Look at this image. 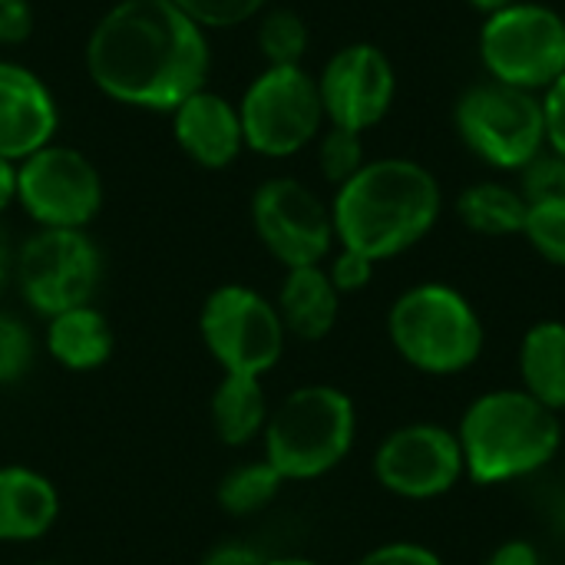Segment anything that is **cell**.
Returning a JSON list of instances; mask_svg holds the SVG:
<instances>
[{
	"label": "cell",
	"mask_w": 565,
	"mask_h": 565,
	"mask_svg": "<svg viewBox=\"0 0 565 565\" xmlns=\"http://www.w3.org/2000/svg\"><path fill=\"white\" fill-rule=\"evenodd\" d=\"M86 70L116 103L175 109L205 83L209 40L172 0H122L89 33Z\"/></svg>",
	"instance_id": "1"
},
{
	"label": "cell",
	"mask_w": 565,
	"mask_h": 565,
	"mask_svg": "<svg viewBox=\"0 0 565 565\" xmlns=\"http://www.w3.org/2000/svg\"><path fill=\"white\" fill-rule=\"evenodd\" d=\"M444 212L437 175L401 156L364 162V169L338 185L331 202L334 238L341 248L374 262L397 258L420 245Z\"/></svg>",
	"instance_id": "2"
},
{
	"label": "cell",
	"mask_w": 565,
	"mask_h": 565,
	"mask_svg": "<svg viewBox=\"0 0 565 565\" xmlns=\"http://www.w3.org/2000/svg\"><path fill=\"white\" fill-rule=\"evenodd\" d=\"M454 430L467 480L477 487L536 477L563 450V417L523 387H497L473 397Z\"/></svg>",
	"instance_id": "3"
},
{
	"label": "cell",
	"mask_w": 565,
	"mask_h": 565,
	"mask_svg": "<svg viewBox=\"0 0 565 565\" xmlns=\"http://www.w3.org/2000/svg\"><path fill=\"white\" fill-rule=\"evenodd\" d=\"M387 338L407 367L430 377L467 374L487 351V324L477 305L444 281L401 291L387 311Z\"/></svg>",
	"instance_id": "4"
},
{
	"label": "cell",
	"mask_w": 565,
	"mask_h": 565,
	"mask_svg": "<svg viewBox=\"0 0 565 565\" xmlns=\"http://www.w3.org/2000/svg\"><path fill=\"white\" fill-rule=\"evenodd\" d=\"M358 440V407L334 384H301L285 394L265 424V460L285 483L321 480L338 470Z\"/></svg>",
	"instance_id": "5"
},
{
	"label": "cell",
	"mask_w": 565,
	"mask_h": 565,
	"mask_svg": "<svg viewBox=\"0 0 565 565\" xmlns=\"http://www.w3.org/2000/svg\"><path fill=\"white\" fill-rule=\"evenodd\" d=\"M463 146L500 172L526 169L546 149L543 96L497 79L470 86L454 109Z\"/></svg>",
	"instance_id": "6"
},
{
	"label": "cell",
	"mask_w": 565,
	"mask_h": 565,
	"mask_svg": "<svg viewBox=\"0 0 565 565\" xmlns=\"http://www.w3.org/2000/svg\"><path fill=\"white\" fill-rule=\"evenodd\" d=\"M480 60L490 79L543 96L565 73L563 13L533 0L490 13L480 30Z\"/></svg>",
	"instance_id": "7"
},
{
	"label": "cell",
	"mask_w": 565,
	"mask_h": 565,
	"mask_svg": "<svg viewBox=\"0 0 565 565\" xmlns=\"http://www.w3.org/2000/svg\"><path fill=\"white\" fill-rule=\"evenodd\" d=\"M199 334L222 374L245 377L275 371L288 344L275 301L248 285L215 288L199 311Z\"/></svg>",
	"instance_id": "8"
},
{
	"label": "cell",
	"mask_w": 565,
	"mask_h": 565,
	"mask_svg": "<svg viewBox=\"0 0 565 565\" xmlns=\"http://www.w3.org/2000/svg\"><path fill=\"white\" fill-rule=\"evenodd\" d=\"M13 278L23 301L36 315L53 318L93 305L103 281V255L83 228H40L20 245Z\"/></svg>",
	"instance_id": "9"
},
{
	"label": "cell",
	"mask_w": 565,
	"mask_h": 565,
	"mask_svg": "<svg viewBox=\"0 0 565 565\" xmlns=\"http://www.w3.org/2000/svg\"><path fill=\"white\" fill-rule=\"evenodd\" d=\"M238 119L248 149L271 159L295 156L324 126L318 79L305 66H268L245 89Z\"/></svg>",
	"instance_id": "10"
},
{
	"label": "cell",
	"mask_w": 565,
	"mask_h": 565,
	"mask_svg": "<svg viewBox=\"0 0 565 565\" xmlns=\"http://www.w3.org/2000/svg\"><path fill=\"white\" fill-rule=\"evenodd\" d=\"M371 473L377 487L407 503H430L460 487L467 477L463 450L454 427L411 420L394 427L374 450Z\"/></svg>",
	"instance_id": "11"
},
{
	"label": "cell",
	"mask_w": 565,
	"mask_h": 565,
	"mask_svg": "<svg viewBox=\"0 0 565 565\" xmlns=\"http://www.w3.org/2000/svg\"><path fill=\"white\" fill-rule=\"evenodd\" d=\"M17 202L40 228H86L103 209V179L79 149L50 142L17 166Z\"/></svg>",
	"instance_id": "12"
},
{
	"label": "cell",
	"mask_w": 565,
	"mask_h": 565,
	"mask_svg": "<svg viewBox=\"0 0 565 565\" xmlns=\"http://www.w3.org/2000/svg\"><path fill=\"white\" fill-rule=\"evenodd\" d=\"M252 225L275 262L288 268L324 265L334 238L331 205L298 179H268L252 199Z\"/></svg>",
	"instance_id": "13"
},
{
	"label": "cell",
	"mask_w": 565,
	"mask_h": 565,
	"mask_svg": "<svg viewBox=\"0 0 565 565\" xmlns=\"http://www.w3.org/2000/svg\"><path fill=\"white\" fill-rule=\"evenodd\" d=\"M318 93L324 119L331 126L364 132L391 113L397 76L381 46L351 43L324 63L318 76Z\"/></svg>",
	"instance_id": "14"
},
{
	"label": "cell",
	"mask_w": 565,
	"mask_h": 565,
	"mask_svg": "<svg viewBox=\"0 0 565 565\" xmlns=\"http://www.w3.org/2000/svg\"><path fill=\"white\" fill-rule=\"evenodd\" d=\"M56 103L46 83L20 63H0V159L23 162L50 146Z\"/></svg>",
	"instance_id": "15"
},
{
	"label": "cell",
	"mask_w": 565,
	"mask_h": 565,
	"mask_svg": "<svg viewBox=\"0 0 565 565\" xmlns=\"http://www.w3.org/2000/svg\"><path fill=\"white\" fill-rule=\"evenodd\" d=\"M172 132L182 152L205 169L232 166L245 146L238 109L225 96L209 89L192 93L172 109Z\"/></svg>",
	"instance_id": "16"
},
{
	"label": "cell",
	"mask_w": 565,
	"mask_h": 565,
	"mask_svg": "<svg viewBox=\"0 0 565 565\" xmlns=\"http://www.w3.org/2000/svg\"><path fill=\"white\" fill-rule=\"evenodd\" d=\"M60 520V493L50 477L23 463L0 467V543H36Z\"/></svg>",
	"instance_id": "17"
},
{
	"label": "cell",
	"mask_w": 565,
	"mask_h": 565,
	"mask_svg": "<svg viewBox=\"0 0 565 565\" xmlns=\"http://www.w3.org/2000/svg\"><path fill=\"white\" fill-rule=\"evenodd\" d=\"M288 338L324 341L341 318V291L331 285L324 265L288 268L275 298Z\"/></svg>",
	"instance_id": "18"
},
{
	"label": "cell",
	"mask_w": 565,
	"mask_h": 565,
	"mask_svg": "<svg viewBox=\"0 0 565 565\" xmlns=\"http://www.w3.org/2000/svg\"><path fill=\"white\" fill-rule=\"evenodd\" d=\"M43 344L60 367L86 374L113 358V328L96 305H79L46 318Z\"/></svg>",
	"instance_id": "19"
},
{
	"label": "cell",
	"mask_w": 565,
	"mask_h": 565,
	"mask_svg": "<svg viewBox=\"0 0 565 565\" xmlns=\"http://www.w3.org/2000/svg\"><path fill=\"white\" fill-rule=\"evenodd\" d=\"M520 387L543 407L565 414V321L543 318L526 328L516 351Z\"/></svg>",
	"instance_id": "20"
},
{
	"label": "cell",
	"mask_w": 565,
	"mask_h": 565,
	"mask_svg": "<svg viewBox=\"0 0 565 565\" xmlns=\"http://www.w3.org/2000/svg\"><path fill=\"white\" fill-rule=\"evenodd\" d=\"M212 427L225 447H248L265 434L271 404L265 394L262 377L245 374H222V381L212 391Z\"/></svg>",
	"instance_id": "21"
},
{
	"label": "cell",
	"mask_w": 565,
	"mask_h": 565,
	"mask_svg": "<svg viewBox=\"0 0 565 565\" xmlns=\"http://www.w3.org/2000/svg\"><path fill=\"white\" fill-rule=\"evenodd\" d=\"M530 202L516 185L507 182H473L457 195V218L487 238H510L523 235Z\"/></svg>",
	"instance_id": "22"
},
{
	"label": "cell",
	"mask_w": 565,
	"mask_h": 565,
	"mask_svg": "<svg viewBox=\"0 0 565 565\" xmlns=\"http://www.w3.org/2000/svg\"><path fill=\"white\" fill-rule=\"evenodd\" d=\"M281 487H285L281 473L262 457V460H255V463H238V467H232V470L222 477L215 497H218V507H222L228 516L245 520V516H255V513L268 510V507L278 500Z\"/></svg>",
	"instance_id": "23"
},
{
	"label": "cell",
	"mask_w": 565,
	"mask_h": 565,
	"mask_svg": "<svg viewBox=\"0 0 565 565\" xmlns=\"http://www.w3.org/2000/svg\"><path fill=\"white\" fill-rule=\"evenodd\" d=\"M258 46L271 66H301L308 50V23L291 10H271L258 26Z\"/></svg>",
	"instance_id": "24"
},
{
	"label": "cell",
	"mask_w": 565,
	"mask_h": 565,
	"mask_svg": "<svg viewBox=\"0 0 565 565\" xmlns=\"http://www.w3.org/2000/svg\"><path fill=\"white\" fill-rule=\"evenodd\" d=\"M523 238L543 262L565 268V199L530 205Z\"/></svg>",
	"instance_id": "25"
},
{
	"label": "cell",
	"mask_w": 565,
	"mask_h": 565,
	"mask_svg": "<svg viewBox=\"0 0 565 565\" xmlns=\"http://www.w3.org/2000/svg\"><path fill=\"white\" fill-rule=\"evenodd\" d=\"M364 142L361 132L341 129V126H328L321 142H318V166L321 175L331 185H344L348 179H354L364 169Z\"/></svg>",
	"instance_id": "26"
},
{
	"label": "cell",
	"mask_w": 565,
	"mask_h": 565,
	"mask_svg": "<svg viewBox=\"0 0 565 565\" xmlns=\"http://www.w3.org/2000/svg\"><path fill=\"white\" fill-rule=\"evenodd\" d=\"M33 354H36V341L30 328L20 318L0 311V387L23 381L26 371L33 367Z\"/></svg>",
	"instance_id": "27"
},
{
	"label": "cell",
	"mask_w": 565,
	"mask_h": 565,
	"mask_svg": "<svg viewBox=\"0 0 565 565\" xmlns=\"http://www.w3.org/2000/svg\"><path fill=\"white\" fill-rule=\"evenodd\" d=\"M516 189L523 192V199L530 205L565 199V159L556 156L553 149H543L526 169H520V185Z\"/></svg>",
	"instance_id": "28"
},
{
	"label": "cell",
	"mask_w": 565,
	"mask_h": 565,
	"mask_svg": "<svg viewBox=\"0 0 565 565\" xmlns=\"http://www.w3.org/2000/svg\"><path fill=\"white\" fill-rule=\"evenodd\" d=\"M179 10H185L202 30H225L252 20L265 0H172Z\"/></svg>",
	"instance_id": "29"
},
{
	"label": "cell",
	"mask_w": 565,
	"mask_h": 565,
	"mask_svg": "<svg viewBox=\"0 0 565 565\" xmlns=\"http://www.w3.org/2000/svg\"><path fill=\"white\" fill-rule=\"evenodd\" d=\"M331 262H328V278H331V285L341 291V295H354V291H364L371 281H374V268H377V262L374 258H367V255H361V252H351V248H341L338 245V252L334 255H328Z\"/></svg>",
	"instance_id": "30"
},
{
	"label": "cell",
	"mask_w": 565,
	"mask_h": 565,
	"mask_svg": "<svg viewBox=\"0 0 565 565\" xmlns=\"http://www.w3.org/2000/svg\"><path fill=\"white\" fill-rule=\"evenodd\" d=\"M354 565H447L444 556L424 543L414 540H394V543H381L374 550H367Z\"/></svg>",
	"instance_id": "31"
},
{
	"label": "cell",
	"mask_w": 565,
	"mask_h": 565,
	"mask_svg": "<svg viewBox=\"0 0 565 565\" xmlns=\"http://www.w3.org/2000/svg\"><path fill=\"white\" fill-rule=\"evenodd\" d=\"M543 116H546V149L565 159V73L543 93Z\"/></svg>",
	"instance_id": "32"
},
{
	"label": "cell",
	"mask_w": 565,
	"mask_h": 565,
	"mask_svg": "<svg viewBox=\"0 0 565 565\" xmlns=\"http://www.w3.org/2000/svg\"><path fill=\"white\" fill-rule=\"evenodd\" d=\"M33 30V10L26 0H0V43H23Z\"/></svg>",
	"instance_id": "33"
},
{
	"label": "cell",
	"mask_w": 565,
	"mask_h": 565,
	"mask_svg": "<svg viewBox=\"0 0 565 565\" xmlns=\"http://www.w3.org/2000/svg\"><path fill=\"white\" fill-rule=\"evenodd\" d=\"M487 565H543V553L530 540H507L490 553Z\"/></svg>",
	"instance_id": "34"
},
{
	"label": "cell",
	"mask_w": 565,
	"mask_h": 565,
	"mask_svg": "<svg viewBox=\"0 0 565 565\" xmlns=\"http://www.w3.org/2000/svg\"><path fill=\"white\" fill-rule=\"evenodd\" d=\"M202 565H265V556L245 543H222L202 559Z\"/></svg>",
	"instance_id": "35"
},
{
	"label": "cell",
	"mask_w": 565,
	"mask_h": 565,
	"mask_svg": "<svg viewBox=\"0 0 565 565\" xmlns=\"http://www.w3.org/2000/svg\"><path fill=\"white\" fill-rule=\"evenodd\" d=\"M17 202V162L0 159V212Z\"/></svg>",
	"instance_id": "36"
},
{
	"label": "cell",
	"mask_w": 565,
	"mask_h": 565,
	"mask_svg": "<svg viewBox=\"0 0 565 565\" xmlns=\"http://www.w3.org/2000/svg\"><path fill=\"white\" fill-rule=\"evenodd\" d=\"M13 248H10V238H7V232L0 228V288L7 285V278L13 275Z\"/></svg>",
	"instance_id": "37"
},
{
	"label": "cell",
	"mask_w": 565,
	"mask_h": 565,
	"mask_svg": "<svg viewBox=\"0 0 565 565\" xmlns=\"http://www.w3.org/2000/svg\"><path fill=\"white\" fill-rule=\"evenodd\" d=\"M470 3L490 17V13H497V10H503V7H510V3H520V0H470Z\"/></svg>",
	"instance_id": "38"
},
{
	"label": "cell",
	"mask_w": 565,
	"mask_h": 565,
	"mask_svg": "<svg viewBox=\"0 0 565 565\" xmlns=\"http://www.w3.org/2000/svg\"><path fill=\"white\" fill-rule=\"evenodd\" d=\"M265 565H321V563L305 559V556H278V559H265Z\"/></svg>",
	"instance_id": "39"
},
{
	"label": "cell",
	"mask_w": 565,
	"mask_h": 565,
	"mask_svg": "<svg viewBox=\"0 0 565 565\" xmlns=\"http://www.w3.org/2000/svg\"><path fill=\"white\" fill-rule=\"evenodd\" d=\"M33 565H60V563H33Z\"/></svg>",
	"instance_id": "40"
}]
</instances>
